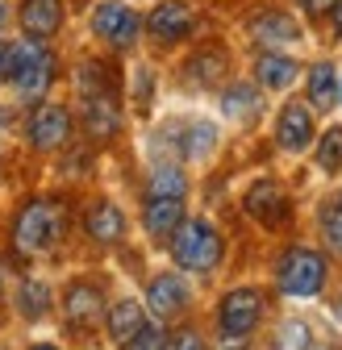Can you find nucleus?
Returning a JSON list of instances; mask_svg holds the SVG:
<instances>
[{
	"label": "nucleus",
	"instance_id": "f257e3e1",
	"mask_svg": "<svg viewBox=\"0 0 342 350\" xmlns=\"http://www.w3.org/2000/svg\"><path fill=\"white\" fill-rule=\"evenodd\" d=\"M79 109H83V129L96 138V142H109L117 129H121V109H117V83L109 75L105 63L88 59L79 67Z\"/></svg>",
	"mask_w": 342,
	"mask_h": 350
},
{
	"label": "nucleus",
	"instance_id": "f03ea898",
	"mask_svg": "<svg viewBox=\"0 0 342 350\" xmlns=\"http://www.w3.org/2000/svg\"><path fill=\"white\" fill-rule=\"evenodd\" d=\"M67 234V204L55 196H34L13 217V246L21 254H47Z\"/></svg>",
	"mask_w": 342,
	"mask_h": 350
},
{
	"label": "nucleus",
	"instance_id": "7ed1b4c3",
	"mask_svg": "<svg viewBox=\"0 0 342 350\" xmlns=\"http://www.w3.org/2000/svg\"><path fill=\"white\" fill-rule=\"evenodd\" d=\"M222 234L213 230L205 217H184V226L171 234V258H176V267L184 271H196V275H209L213 267L222 262Z\"/></svg>",
	"mask_w": 342,
	"mask_h": 350
},
{
	"label": "nucleus",
	"instance_id": "20e7f679",
	"mask_svg": "<svg viewBox=\"0 0 342 350\" xmlns=\"http://www.w3.org/2000/svg\"><path fill=\"white\" fill-rule=\"evenodd\" d=\"M9 79H13V88H17V96L38 100V96L51 88V79H55V55L42 46L38 38L17 42V46L9 51Z\"/></svg>",
	"mask_w": 342,
	"mask_h": 350
},
{
	"label": "nucleus",
	"instance_id": "39448f33",
	"mask_svg": "<svg viewBox=\"0 0 342 350\" xmlns=\"http://www.w3.org/2000/svg\"><path fill=\"white\" fill-rule=\"evenodd\" d=\"M326 254L309 250V246H292L280 254L276 262V284L284 296H317L326 288Z\"/></svg>",
	"mask_w": 342,
	"mask_h": 350
},
{
	"label": "nucleus",
	"instance_id": "423d86ee",
	"mask_svg": "<svg viewBox=\"0 0 342 350\" xmlns=\"http://www.w3.org/2000/svg\"><path fill=\"white\" fill-rule=\"evenodd\" d=\"M25 134H29V146L42 150V154L63 150L71 142V113L63 105H55V100H42L25 121Z\"/></svg>",
	"mask_w": 342,
	"mask_h": 350
},
{
	"label": "nucleus",
	"instance_id": "0eeeda50",
	"mask_svg": "<svg viewBox=\"0 0 342 350\" xmlns=\"http://www.w3.org/2000/svg\"><path fill=\"white\" fill-rule=\"evenodd\" d=\"M259 317H263V292H259V288H234V292H226L222 304H218V325H222L226 334L250 338L254 325H259Z\"/></svg>",
	"mask_w": 342,
	"mask_h": 350
},
{
	"label": "nucleus",
	"instance_id": "6e6552de",
	"mask_svg": "<svg viewBox=\"0 0 342 350\" xmlns=\"http://www.w3.org/2000/svg\"><path fill=\"white\" fill-rule=\"evenodd\" d=\"M92 29L109 42V46L125 51V46H134L138 33H142V17L130 9V5H121V0H105V5L92 13Z\"/></svg>",
	"mask_w": 342,
	"mask_h": 350
},
{
	"label": "nucleus",
	"instance_id": "1a4fd4ad",
	"mask_svg": "<svg viewBox=\"0 0 342 350\" xmlns=\"http://www.w3.org/2000/svg\"><path fill=\"white\" fill-rule=\"evenodd\" d=\"M313 113L305 105H284L280 117H276V146L288 150V154H301L313 146Z\"/></svg>",
	"mask_w": 342,
	"mask_h": 350
},
{
	"label": "nucleus",
	"instance_id": "9d476101",
	"mask_svg": "<svg viewBox=\"0 0 342 350\" xmlns=\"http://www.w3.org/2000/svg\"><path fill=\"white\" fill-rule=\"evenodd\" d=\"M188 284L176 275V271H163V275H155L150 284H146V304H150V313L159 317V321H171V317H180L184 309H188Z\"/></svg>",
	"mask_w": 342,
	"mask_h": 350
},
{
	"label": "nucleus",
	"instance_id": "9b49d317",
	"mask_svg": "<svg viewBox=\"0 0 342 350\" xmlns=\"http://www.w3.org/2000/svg\"><path fill=\"white\" fill-rule=\"evenodd\" d=\"M242 208L254 217V221H263V226H280L288 217V196H284V188L276 180H259V184L246 188Z\"/></svg>",
	"mask_w": 342,
	"mask_h": 350
},
{
	"label": "nucleus",
	"instance_id": "f8f14e48",
	"mask_svg": "<svg viewBox=\"0 0 342 350\" xmlns=\"http://www.w3.org/2000/svg\"><path fill=\"white\" fill-rule=\"evenodd\" d=\"M246 33L259 42V46H288V42H301V25H296L288 13H280V9L254 13L246 21Z\"/></svg>",
	"mask_w": 342,
	"mask_h": 350
},
{
	"label": "nucleus",
	"instance_id": "ddd939ff",
	"mask_svg": "<svg viewBox=\"0 0 342 350\" xmlns=\"http://www.w3.org/2000/svg\"><path fill=\"white\" fill-rule=\"evenodd\" d=\"M101 313H105V296H101V288L75 280V284L67 288V296H63V317H67V325H75V329L83 325V329H88Z\"/></svg>",
	"mask_w": 342,
	"mask_h": 350
},
{
	"label": "nucleus",
	"instance_id": "4468645a",
	"mask_svg": "<svg viewBox=\"0 0 342 350\" xmlns=\"http://www.w3.org/2000/svg\"><path fill=\"white\" fill-rule=\"evenodd\" d=\"M142 226H146L150 238H171L184 226V200L180 196H146Z\"/></svg>",
	"mask_w": 342,
	"mask_h": 350
},
{
	"label": "nucleus",
	"instance_id": "2eb2a0df",
	"mask_svg": "<svg viewBox=\"0 0 342 350\" xmlns=\"http://www.w3.org/2000/svg\"><path fill=\"white\" fill-rule=\"evenodd\" d=\"M146 25H150V33L159 42H180L192 29V9L184 5V0H163V5L146 17Z\"/></svg>",
	"mask_w": 342,
	"mask_h": 350
},
{
	"label": "nucleus",
	"instance_id": "dca6fc26",
	"mask_svg": "<svg viewBox=\"0 0 342 350\" xmlns=\"http://www.w3.org/2000/svg\"><path fill=\"white\" fill-rule=\"evenodd\" d=\"M83 230H88L92 242L113 246V242H121V234H125V217H121V208H117L113 200H92L88 217H83Z\"/></svg>",
	"mask_w": 342,
	"mask_h": 350
},
{
	"label": "nucleus",
	"instance_id": "f3484780",
	"mask_svg": "<svg viewBox=\"0 0 342 350\" xmlns=\"http://www.w3.org/2000/svg\"><path fill=\"white\" fill-rule=\"evenodd\" d=\"M21 25H25L29 38L47 42L63 25V0H25L21 5Z\"/></svg>",
	"mask_w": 342,
	"mask_h": 350
},
{
	"label": "nucleus",
	"instance_id": "a211bd4d",
	"mask_svg": "<svg viewBox=\"0 0 342 350\" xmlns=\"http://www.w3.org/2000/svg\"><path fill=\"white\" fill-rule=\"evenodd\" d=\"M254 79H259L263 88H272V92H284V88L296 79V59H288L280 51H263L259 59H254Z\"/></svg>",
	"mask_w": 342,
	"mask_h": 350
},
{
	"label": "nucleus",
	"instance_id": "6ab92c4d",
	"mask_svg": "<svg viewBox=\"0 0 342 350\" xmlns=\"http://www.w3.org/2000/svg\"><path fill=\"white\" fill-rule=\"evenodd\" d=\"M146 325V309H142V300H117L113 309H109V338L117 346H125L138 329Z\"/></svg>",
	"mask_w": 342,
	"mask_h": 350
},
{
	"label": "nucleus",
	"instance_id": "aec40b11",
	"mask_svg": "<svg viewBox=\"0 0 342 350\" xmlns=\"http://www.w3.org/2000/svg\"><path fill=\"white\" fill-rule=\"evenodd\" d=\"M17 313L25 321H42L51 313V288L42 280H21L17 284Z\"/></svg>",
	"mask_w": 342,
	"mask_h": 350
},
{
	"label": "nucleus",
	"instance_id": "412c9836",
	"mask_svg": "<svg viewBox=\"0 0 342 350\" xmlns=\"http://www.w3.org/2000/svg\"><path fill=\"white\" fill-rule=\"evenodd\" d=\"M146 196H188V175H184V167H176V163H159L155 171H150V180H146Z\"/></svg>",
	"mask_w": 342,
	"mask_h": 350
},
{
	"label": "nucleus",
	"instance_id": "4be33fe9",
	"mask_svg": "<svg viewBox=\"0 0 342 350\" xmlns=\"http://www.w3.org/2000/svg\"><path fill=\"white\" fill-rule=\"evenodd\" d=\"M309 105L321 109V113L330 105H338V71H334V63H317L309 71Z\"/></svg>",
	"mask_w": 342,
	"mask_h": 350
},
{
	"label": "nucleus",
	"instance_id": "5701e85b",
	"mask_svg": "<svg viewBox=\"0 0 342 350\" xmlns=\"http://www.w3.org/2000/svg\"><path fill=\"white\" fill-rule=\"evenodd\" d=\"M222 71H226V51H218V46H205V51H196V55L188 59V79L200 83V88L218 83Z\"/></svg>",
	"mask_w": 342,
	"mask_h": 350
},
{
	"label": "nucleus",
	"instance_id": "b1692460",
	"mask_svg": "<svg viewBox=\"0 0 342 350\" xmlns=\"http://www.w3.org/2000/svg\"><path fill=\"white\" fill-rule=\"evenodd\" d=\"M222 109H226V117H234V121H250L254 113H259V92H254L250 83H234L230 92L222 96Z\"/></svg>",
	"mask_w": 342,
	"mask_h": 350
},
{
	"label": "nucleus",
	"instance_id": "393cba45",
	"mask_svg": "<svg viewBox=\"0 0 342 350\" xmlns=\"http://www.w3.org/2000/svg\"><path fill=\"white\" fill-rule=\"evenodd\" d=\"M317 167H321L326 175L342 171V125H330L326 134L317 138Z\"/></svg>",
	"mask_w": 342,
	"mask_h": 350
},
{
	"label": "nucleus",
	"instance_id": "a878e982",
	"mask_svg": "<svg viewBox=\"0 0 342 350\" xmlns=\"http://www.w3.org/2000/svg\"><path fill=\"white\" fill-rule=\"evenodd\" d=\"M313 346V334H309V325L305 321H284L280 329H276V338H272V350H309Z\"/></svg>",
	"mask_w": 342,
	"mask_h": 350
},
{
	"label": "nucleus",
	"instance_id": "bb28decb",
	"mask_svg": "<svg viewBox=\"0 0 342 350\" xmlns=\"http://www.w3.org/2000/svg\"><path fill=\"white\" fill-rule=\"evenodd\" d=\"M321 234H326L330 250H338V254H342V192H338V196H330V204L321 208Z\"/></svg>",
	"mask_w": 342,
	"mask_h": 350
},
{
	"label": "nucleus",
	"instance_id": "cd10ccee",
	"mask_svg": "<svg viewBox=\"0 0 342 350\" xmlns=\"http://www.w3.org/2000/svg\"><path fill=\"white\" fill-rule=\"evenodd\" d=\"M163 346H167V334H163V325H150V321H146V325H142V329H138L130 342H125L121 350H163Z\"/></svg>",
	"mask_w": 342,
	"mask_h": 350
},
{
	"label": "nucleus",
	"instance_id": "c85d7f7f",
	"mask_svg": "<svg viewBox=\"0 0 342 350\" xmlns=\"http://www.w3.org/2000/svg\"><path fill=\"white\" fill-rule=\"evenodd\" d=\"M163 350H205V338L196 329H176V334H167Z\"/></svg>",
	"mask_w": 342,
	"mask_h": 350
},
{
	"label": "nucleus",
	"instance_id": "c756f323",
	"mask_svg": "<svg viewBox=\"0 0 342 350\" xmlns=\"http://www.w3.org/2000/svg\"><path fill=\"white\" fill-rule=\"evenodd\" d=\"M209 146H213V125H192V138L184 142V154L196 159V154H205Z\"/></svg>",
	"mask_w": 342,
	"mask_h": 350
},
{
	"label": "nucleus",
	"instance_id": "7c9ffc66",
	"mask_svg": "<svg viewBox=\"0 0 342 350\" xmlns=\"http://www.w3.org/2000/svg\"><path fill=\"white\" fill-rule=\"evenodd\" d=\"M218 350H246V338L242 334H218Z\"/></svg>",
	"mask_w": 342,
	"mask_h": 350
},
{
	"label": "nucleus",
	"instance_id": "2f4dec72",
	"mask_svg": "<svg viewBox=\"0 0 342 350\" xmlns=\"http://www.w3.org/2000/svg\"><path fill=\"white\" fill-rule=\"evenodd\" d=\"M296 5H301L305 13H313V17H321V13H330L338 0H296Z\"/></svg>",
	"mask_w": 342,
	"mask_h": 350
},
{
	"label": "nucleus",
	"instance_id": "473e14b6",
	"mask_svg": "<svg viewBox=\"0 0 342 350\" xmlns=\"http://www.w3.org/2000/svg\"><path fill=\"white\" fill-rule=\"evenodd\" d=\"M330 13H334V29H338V38H342V0H338V5H334Z\"/></svg>",
	"mask_w": 342,
	"mask_h": 350
},
{
	"label": "nucleus",
	"instance_id": "72a5a7b5",
	"mask_svg": "<svg viewBox=\"0 0 342 350\" xmlns=\"http://www.w3.org/2000/svg\"><path fill=\"white\" fill-rule=\"evenodd\" d=\"M5 75H9V51L0 46V79H5Z\"/></svg>",
	"mask_w": 342,
	"mask_h": 350
},
{
	"label": "nucleus",
	"instance_id": "f704fd0d",
	"mask_svg": "<svg viewBox=\"0 0 342 350\" xmlns=\"http://www.w3.org/2000/svg\"><path fill=\"white\" fill-rule=\"evenodd\" d=\"M29 350H59V346H51V342H38V346H29Z\"/></svg>",
	"mask_w": 342,
	"mask_h": 350
},
{
	"label": "nucleus",
	"instance_id": "c9c22d12",
	"mask_svg": "<svg viewBox=\"0 0 342 350\" xmlns=\"http://www.w3.org/2000/svg\"><path fill=\"white\" fill-rule=\"evenodd\" d=\"M5 125H9V113H5V109H0V129H5Z\"/></svg>",
	"mask_w": 342,
	"mask_h": 350
},
{
	"label": "nucleus",
	"instance_id": "e433bc0d",
	"mask_svg": "<svg viewBox=\"0 0 342 350\" xmlns=\"http://www.w3.org/2000/svg\"><path fill=\"white\" fill-rule=\"evenodd\" d=\"M0 300H5V271H0Z\"/></svg>",
	"mask_w": 342,
	"mask_h": 350
},
{
	"label": "nucleus",
	"instance_id": "4c0bfd02",
	"mask_svg": "<svg viewBox=\"0 0 342 350\" xmlns=\"http://www.w3.org/2000/svg\"><path fill=\"white\" fill-rule=\"evenodd\" d=\"M338 105H342V79H338Z\"/></svg>",
	"mask_w": 342,
	"mask_h": 350
},
{
	"label": "nucleus",
	"instance_id": "58836bf2",
	"mask_svg": "<svg viewBox=\"0 0 342 350\" xmlns=\"http://www.w3.org/2000/svg\"><path fill=\"white\" fill-rule=\"evenodd\" d=\"M0 21H5V0H0Z\"/></svg>",
	"mask_w": 342,
	"mask_h": 350
},
{
	"label": "nucleus",
	"instance_id": "ea45409f",
	"mask_svg": "<svg viewBox=\"0 0 342 350\" xmlns=\"http://www.w3.org/2000/svg\"><path fill=\"white\" fill-rule=\"evenodd\" d=\"M338 309H342V304H338Z\"/></svg>",
	"mask_w": 342,
	"mask_h": 350
}]
</instances>
